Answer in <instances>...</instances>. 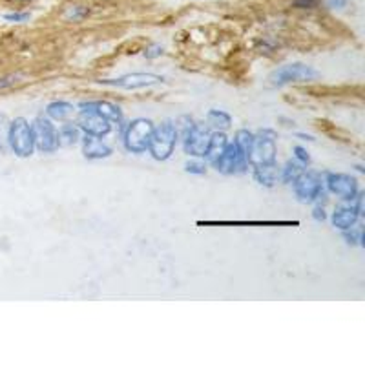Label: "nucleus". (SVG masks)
Wrapping results in <instances>:
<instances>
[{"label": "nucleus", "mask_w": 365, "mask_h": 365, "mask_svg": "<svg viewBox=\"0 0 365 365\" xmlns=\"http://www.w3.org/2000/svg\"><path fill=\"white\" fill-rule=\"evenodd\" d=\"M179 143V132L178 125L174 120H163L161 125L154 126L151 132L150 144H148V151L156 161H168L174 156L175 147Z\"/></svg>", "instance_id": "obj_1"}, {"label": "nucleus", "mask_w": 365, "mask_h": 365, "mask_svg": "<svg viewBox=\"0 0 365 365\" xmlns=\"http://www.w3.org/2000/svg\"><path fill=\"white\" fill-rule=\"evenodd\" d=\"M175 125H178L179 139H181L185 154H188L190 157L205 156V148L210 137L209 130L196 123L192 117H181Z\"/></svg>", "instance_id": "obj_2"}, {"label": "nucleus", "mask_w": 365, "mask_h": 365, "mask_svg": "<svg viewBox=\"0 0 365 365\" xmlns=\"http://www.w3.org/2000/svg\"><path fill=\"white\" fill-rule=\"evenodd\" d=\"M6 143H8L9 150L13 151L17 157H20V159L32 157L33 151H35V139H33L32 125L24 117H15L13 120H9Z\"/></svg>", "instance_id": "obj_3"}, {"label": "nucleus", "mask_w": 365, "mask_h": 365, "mask_svg": "<svg viewBox=\"0 0 365 365\" xmlns=\"http://www.w3.org/2000/svg\"><path fill=\"white\" fill-rule=\"evenodd\" d=\"M292 190L302 203H318V205H326L327 203V192L323 179L318 172L312 170H303L302 174L292 181Z\"/></svg>", "instance_id": "obj_4"}, {"label": "nucleus", "mask_w": 365, "mask_h": 365, "mask_svg": "<svg viewBox=\"0 0 365 365\" xmlns=\"http://www.w3.org/2000/svg\"><path fill=\"white\" fill-rule=\"evenodd\" d=\"M278 159V147H276V132L271 128L259 130L254 134V143L249 154V166L258 168V166L274 165Z\"/></svg>", "instance_id": "obj_5"}, {"label": "nucleus", "mask_w": 365, "mask_h": 365, "mask_svg": "<svg viewBox=\"0 0 365 365\" xmlns=\"http://www.w3.org/2000/svg\"><path fill=\"white\" fill-rule=\"evenodd\" d=\"M154 123L144 117H137V119L130 120L128 125L123 128V147L130 154H144L148 151V144H150L151 132H154Z\"/></svg>", "instance_id": "obj_6"}, {"label": "nucleus", "mask_w": 365, "mask_h": 365, "mask_svg": "<svg viewBox=\"0 0 365 365\" xmlns=\"http://www.w3.org/2000/svg\"><path fill=\"white\" fill-rule=\"evenodd\" d=\"M318 77H320V73L314 68L303 63H290L274 70L268 75V85L274 86V88H281V86L294 85V82H311V80H316Z\"/></svg>", "instance_id": "obj_7"}, {"label": "nucleus", "mask_w": 365, "mask_h": 365, "mask_svg": "<svg viewBox=\"0 0 365 365\" xmlns=\"http://www.w3.org/2000/svg\"><path fill=\"white\" fill-rule=\"evenodd\" d=\"M210 165L214 166L216 172L223 175H241L249 172V161L243 156V151L236 147V143H230L225 147V150L218 156V159L212 161Z\"/></svg>", "instance_id": "obj_8"}, {"label": "nucleus", "mask_w": 365, "mask_h": 365, "mask_svg": "<svg viewBox=\"0 0 365 365\" xmlns=\"http://www.w3.org/2000/svg\"><path fill=\"white\" fill-rule=\"evenodd\" d=\"M326 190L333 196L338 197L343 203H352V199L357 197L360 192L358 187V179L351 174H336V172H327L326 179H323Z\"/></svg>", "instance_id": "obj_9"}, {"label": "nucleus", "mask_w": 365, "mask_h": 365, "mask_svg": "<svg viewBox=\"0 0 365 365\" xmlns=\"http://www.w3.org/2000/svg\"><path fill=\"white\" fill-rule=\"evenodd\" d=\"M165 80L163 75H157V73H144V72H135V73H126V75H120L117 79H101L97 80L99 85L111 86V88L119 89H143L150 88V86L161 85Z\"/></svg>", "instance_id": "obj_10"}, {"label": "nucleus", "mask_w": 365, "mask_h": 365, "mask_svg": "<svg viewBox=\"0 0 365 365\" xmlns=\"http://www.w3.org/2000/svg\"><path fill=\"white\" fill-rule=\"evenodd\" d=\"M33 139H35V150L42 151V154H54L58 150L57 143V126L54 125V120L48 117L40 116L32 123Z\"/></svg>", "instance_id": "obj_11"}, {"label": "nucleus", "mask_w": 365, "mask_h": 365, "mask_svg": "<svg viewBox=\"0 0 365 365\" xmlns=\"http://www.w3.org/2000/svg\"><path fill=\"white\" fill-rule=\"evenodd\" d=\"M75 125L79 126L82 134L94 135V137H104V135L111 132L110 120L101 116V113H97V111L88 110V108H79Z\"/></svg>", "instance_id": "obj_12"}, {"label": "nucleus", "mask_w": 365, "mask_h": 365, "mask_svg": "<svg viewBox=\"0 0 365 365\" xmlns=\"http://www.w3.org/2000/svg\"><path fill=\"white\" fill-rule=\"evenodd\" d=\"M80 144H82V156L88 161L106 159L113 154V148L104 143L103 137H94V135L85 134L80 137Z\"/></svg>", "instance_id": "obj_13"}, {"label": "nucleus", "mask_w": 365, "mask_h": 365, "mask_svg": "<svg viewBox=\"0 0 365 365\" xmlns=\"http://www.w3.org/2000/svg\"><path fill=\"white\" fill-rule=\"evenodd\" d=\"M77 108H88V110L97 111L103 117H106L111 125H119L120 128H125V116H123L120 106H117L116 103H110V101H85Z\"/></svg>", "instance_id": "obj_14"}, {"label": "nucleus", "mask_w": 365, "mask_h": 365, "mask_svg": "<svg viewBox=\"0 0 365 365\" xmlns=\"http://www.w3.org/2000/svg\"><path fill=\"white\" fill-rule=\"evenodd\" d=\"M361 216L358 214V210L354 209L352 203H343V205L336 206L330 216V221L338 230H347V228L354 227Z\"/></svg>", "instance_id": "obj_15"}, {"label": "nucleus", "mask_w": 365, "mask_h": 365, "mask_svg": "<svg viewBox=\"0 0 365 365\" xmlns=\"http://www.w3.org/2000/svg\"><path fill=\"white\" fill-rule=\"evenodd\" d=\"M227 144H228L227 134H225V132H219V130H214L209 137V143H206L205 156H203V159H205L206 163H212V161H216L218 159L219 154L225 150Z\"/></svg>", "instance_id": "obj_16"}, {"label": "nucleus", "mask_w": 365, "mask_h": 365, "mask_svg": "<svg viewBox=\"0 0 365 365\" xmlns=\"http://www.w3.org/2000/svg\"><path fill=\"white\" fill-rule=\"evenodd\" d=\"M77 108L68 101H51V103L46 106V117L51 120H57V123H66L70 117L75 113Z\"/></svg>", "instance_id": "obj_17"}, {"label": "nucleus", "mask_w": 365, "mask_h": 365, "mask_svg": "<svg viewBox=\"0 0 365 365\" xmlns=\"http://www.w3.org/2000/svg\"><path fill=\"white\" fill-rule=\"evenodd\" d=\"M80 137H82V132L73 123H64V125H61L57 128L58 148L73 147V144L80 143Z\"/></svg>", "instance_id": "obj_18"}, {"label": "nucleus", "mask_w": 365, "mask_h": 365, "mask_svg": "<svg viewBox=\"0 0 365 365\" xmlns=\"http://www.w3.org/2000/svg\"><path fill=\"white\" fill-rule=\"evenodd\" d=\"M252 175H254V179L259 182V185L271 188L280 181L281 168L278 166V163H274V165H267V166H258V168H254Z\"/></svg>", "instance_id": "obj_19"}, {"label": "nucleus", "mask_w": 365, "mask_h": 365, "mask_svg": "<svg viewBox=\"0 0 365 365\" xmlns=\"http://www.w3.org/2000/svg\"><path fill=\"white\" fill-rule=\"evenodd\" d=\"M206 123H209L210 128L219 130V132H225V130H228L232 126V117H230V113H227V111L212 108V110L206 113Z\"/></svg>", "instance_id": "obj_20"}, {"label": "nucleus", "mask_w": 365, "mask_h": 365, "mask_svg": "<svg viewBox=\"0 0 365 365\" xmlns=\"http://www.w3.org/2000/svg\"><path fill=\"white\" fill-rule=\"evenodd\" d=\"M234 143H236V147L243 151V156L249 161L250 148H252V143H254V132H250V130H237Z\"/></svg>", "instance_id": "obj_21"}, {"label": "nucleus", "mask_w": 365, "mask_h": 365, "mask_svg": "<svg viewBox=\"0 0 365 365\" xmlns=\"http://www.w3.org/2000/svg\"><path fill=\"white\" fill-rule=\"evenodd\" d=\"M303 170H305V166L302 165V163H298L296 159H289L285 163V166L281 168V178L280 181L283 182H292L294 179L298 178L299 174H302Z\"/></svg>", "instance_id": "obj_22"}, {"label": "nucleus", "mask_w": 365, "mask_h": 365, "mask_svg": "<svg viewBox=\"0 0 365 365\" xmlns=\"http://www.w3.org/2000/svg\"><path fill=\"white\" fill-rule=\"evenodd\" d=\"M343 234V240L347 241L351 247H364L365 241H364V227L361 225H354V227L347 228V230H342Z\"/></svg>", "instance_id": "obj_23"}, {"label": "nucleus", "mask_w": 365, "mask_h": 365, "mask_svg": "<svg viewBox=\"0 0 365 365\" xmlns=\"http://www.w3.org/2000/svg\"><path fill=\"white\" fill-rule=\"evenodd\" d=\"M185 172L194 175H205L206 174V161L203 157H194V159L185 163Z\"/></svg>", "instance_id": "obj_24"}, {"label": "nucleus", "mask_w": 365, "mask_h": 365, "mask_svg": "<svg viewBox=\"0 0 365 365\" xmlns=\"http://www.w3.org/2000/svg\"><path fill=\"white\" fill-rule=\"evenodd\" d=\"M88 15H89V9L88 8H82V6H73V8L68 9L64 17H66L68 20L79 23V20H82V18L88 17Z\"/></svg>", "instance_id": "obj_25"}, {"label": "nucleus", "mask_w": 365, "mask_h": 365, "mask_svg": "<svg viewBox=\"0 0 365 365\" xmlns=\"http://www.w3.org/2000/svg\"><path fill=\"white\" fill-rule=\"evenodd\" d=\"M292 151H294V159L298 161V163H302L303 166L311 165V156H309V151L305 150V148L296 144V147L292 148Z\"/></svg>", "instance_id": "obj_26"}, {"label": "nucleus", "mask_w": 365, "mask_h": 365, "mask_svg": "<svg viewBox=\"0 0 365 365\" xmlns=\"http://www.w3.org/2000/svg\"><path fill=\"white\" fill-rule=\"evenodd\" d=\"M8 128H9V120L4 113H0V150H4L6 137H8Z\"/></svg>", "instance_id": "obj_27"}, {"label": "nucleus", "mask_w": 365, "mask_h": 365, "mask_svg": "<svg viewBox=\"0 0 365 365\" xmlns=\"http://www.w3.org/2000/svg\"><path fill=\"white\" fill-rule=\"evenodd\" d=\"M163 54H165V48H163V46H161V44H151L150 48H147L143 51L144 58H148V61H154V58L161 57V55H163Z\"/></svg>", "instance_id": "obj_28"}, {"label": "nucleus", "mask_w": 365, "mask_h": 365, "mask_svg": "<svg viewBox=\"0 0 365 365\" xmlns=\"http://www.w3.org/2000/svg\"><path fill=\"white\" fill-rule=\"evenodd\" d=\"M20 79H23V75H20V73H13V75L2 77V79H0V89L9 88V86L17 85V82H20Z\"/></svg>", "instance_id": "obj_29"}, {"label": "nucleus", "mask_w": 365, "mask_h": 365, "mask_svg": "<svg viewBox=\"0 0 365 365\" xmlns=\"http://www.w3.org/2000/svg\"><path fill=\"white\" fill-rule=\"evenodd\" d=\"M4 20H8V23H26V20H30V13H20V11L6 13Z\"/></svg>", "instance_id": "obj_30"}, {"label": "nucleus", "mask_w": 365, "mask_h": 365, "mask_svg": "<svg viewBox=\"0 0 365 365\" xmlns=\"http://www.w3.org/2000/svg\"><path fill=\"white\" fill-rule=\"evenodd\" d=\"M312 219L318 223L326 221L327 214H326V209H323V205H316L314 209H312Z\"/></svg>", "instance_id": "obj_31"}, {"label": "nucleus", "mask_w": 365, "mask_h": 365, "mask_svg": "<svg viewBox=\"0 0 365 365\" xmlns=\"http://www.w3.org/2000/svg\"><path fill=\"white\" fill-rule=\"evenodd\" d=\"M318 4H320V0H296V2H294V8L312 9L316 8Z\"/></svg>", "instance_id": "obj_32"}, {"label": "nucleus", "mask_w": 365, "mask_h": 365, "mask_svg": "<svg viewBox=\"0 0 365 365\" xmlns=\"http://www.w3.org/2000/svg\"><path fill=\"white\" fill-rule=\"evenodd\" d=\"M349 4V0H329L327 2V6H329L330 9H343V8H347Z\"/></svg>", "instance_id": "obj_33"}, {"label": "nucleus", "mask_w": 365, "mask_h": 365, "mask_svg": "<svg viewBox=\"0 0 365 365\" xmlns=\"http://www.w3.org/2000/svg\"><path fill=\"white\" fill-rule=\"evenodd\" d=\"M299 139H305V141H314V137L312 135H305V134H298Z\"/></svg>", "instance_id": "obj_34"}]
</instances>
